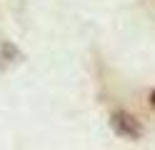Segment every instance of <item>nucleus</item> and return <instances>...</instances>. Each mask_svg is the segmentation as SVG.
Here are the masks:
<instances>
[{
    "label": "nucleus",
    "mask_w": 155,
    "mask_h": 150,
    "mask_svg": "<svg viewBox=\"0 0 155 150\" xmlns=\"http://www.w3.org/2000/svg\"><path fill=\"white\" fill-rule=\"evenodd\" d=\"M110 125H113V130H115L118 135L130 138V140H138V138L143 135L140 123H138V120H135L130 113H123V110H118V113L110 115Z\"/></svg>",
    "instance_id": "nucleus-1"
},
{
    "label": "nucleus",
    "mask_w": 155,
    "mask_h": 150,
    "mask_svg": "<svg viewBox=\"0 0 155 150\" xmlns=\"http://www.w3.org/2000/svg\"><path fill=\"white\" fill-rule=\"evenodd\" d=\"M0 60H20V53H18V48L13 43H3V48H0Z\"/></svg>",
    "instance_id": "nucleus-2"
},
{
    "label": "nucleus",
    "mask_w": 155,
    "mask_h": 150,
    "mask_svg": "<svg viewBox=\"0 0 155 150\" xmlns=\"http://www.w3.org/2000/svg\"><path fill=\"white\" fill-rule=\"evenodd\" d=\"M150 108H155V90H150Z\"/></svg>",
    "instance_id": "nucleus-3"
}]
</instances>
